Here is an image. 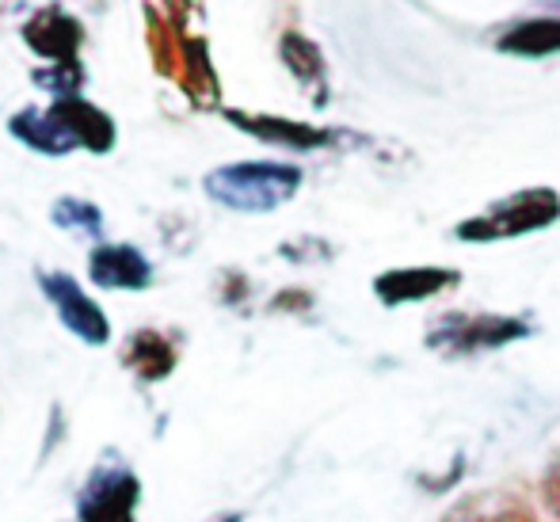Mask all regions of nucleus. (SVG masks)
<instances>
[{"label": "nucleus", "instance_id": "0eeeda50", "mask_svg": "<svg viewBox=\"0 0 560 522\" xmlns=\"http://www.w3.org/2000/svg\"><path fill=\"white\" fill-rule=\"evenodd\" d=\"M89 279L100 290H149L153 259L133 244H96L89 256Z\"/></svg>", "mask_w": 560, "mask_h": 522}, {"label": "nucleus", "instance_id": "9d476101", "mask_svg": "<svg viewBox=\"0 0 560 522\" xmlns=\"http://www.w3.org/2000/svg\"><path fill=\"white\" fill-rule=\"evenodd\" d=\"M225 118L233 126H241L244 134L259 141H275V146L287 149H325L332 146V130L325 126H310V123H294V118H279V115H244V111H225Z\"/></svg>", "mask_w": 560, "mask_h": 522}, {"label": "nucleus", "instance_id": "f03ea898", "mask_svg": "<svg viewBox=\"0 0 560 522\" xmlns=\"http://www.w3.org/2000/svg\"><path fill=\"white\" fill-rule=\"evenodd\" d=\"M557 218H560V195L549 192V187H530V192L508 195V199H500L485 213L462 221V225L454 229V236L472 241V244L508 241V236L538 233V229L553 225Z\"/></svg>", "mask_w": 560, "mask_h": 522}, {"label": "nucleus", "instance_id": "dca6fc26", "mask_svg": "<svg viewBox=\"0 0 560 522\" xmlns=\"http://www.w3.org/2000/svg\"><path fill=\"white\" fill-rule=\"evenodd\" d=\"M50 221L66 233H81L89 241H104V210L81 195H61L50 207Z\"/></svg>", "mask_w": 560, "mask_h": 522}, {"label": "nucleus", "instance_id": "ddd939ff", "mask_svg": "<svg viewBox=\"0 0 560 522\" xmlns=\"http://www.w3.org/2000/svg\"><path fill=\"white\" fill-rule=\"evenodd\" d=\"M179 89L191 96L195 107H218V77H214V66H210V46L207 38H195L187 35L184 38V50H179V66H176V77Z\"/></svg>", "mask_w": 560, "mask_h": 522}, {"label": "nucleus", "instance_id": "20e7f679", "mask_svg": "<svg viewBox=\"0 0 560 522\" xmlns=\"http://www.w3.org/2000/svg\"><path fill=\"white\" fill-rule=\"evenodd\" d=\"M530 336V321L523 316H492V313H446L431 324L428 347L446 359H462V355H480L508 347L515 339Z\"/></svg>", "mask_w": 560, "mask_h": 522}, {"label": "nucleus", "instance_id": "9b49d317", "mask_svg": "<svg viewBox=\"0 0 560 522\" xmlns=\"http://www.w3.org/2000/svg\"><path fill=\"white\" fill-rule=\"evenodd\" d=\"M8 134L20 141L23 149L38 156H69L77 149V141L69 138V130L50 115V111L38 107H23L8 118Z\"/></svg>", "mask_w": 560, "mask_h": 522}, {"label": "nucleus", "instance_id": "4468645a", "mask_svg": "<svg viewBox=\"0 0 560 522\" xmlns=\"http://www.w3.org/2000/svg\"><path fill=\"white\" fill-rule=\"evenodd\" d=\"M282 66L298 77L310 92H317V104H328V77H325V58H320V46L310 43L298 31H287L279 43Z\"/></svg>", "mask_w": 560, "mask_h": 522}, {"label": "nucleus", "instance_id": "f257e3e1", "mask_svg": "<svg viewBox=\"0 0 560 522\" xmlns=\"http://www.w3.org/2000/svg\"><path fill=\"white\" fill-rule=\"evenodd\" d=\"M302 187V169L287 161H236L207 172L202 192L225 210L271 213L290 202Z\"/></svg>", "mask_w": 560, "mask_h": 522}, {"label": "nucleus", "instance_id": "39448f33", "mask_svg": "<svg viewBox=\"0 0 560 522\" xmlns=\"http://www.w3.org/2000/svg\"><path fill=\"white\" fill-rule=\"evenodd\" d=\"M38 290L46 294L50 310L58 313V321L66 324V332H73L81 344L89 347H104L112 344V321L107 313L84 294V287L66 271H38L35 275Z\"/></svg>", "mask_w": 560, "mask_h": 522}, {"label": "nucleus", "instance_id": "6e6552de", "mask_svg": "<svg viewBox=\"0 0 560 522\" xmlns=\"http://www.w3.org/2000/svg\"><path fill=\"white\" fill-rule=\"evenodd\" d=\"M54 118H58L61 126L69 130V138L77 141V149H89V153H96V156H104V153H112L115 149V141H118V126H115V118L107 115V111H100L96 104H89L84 96H77V100H54L50 107Z\"/></svg>", "mask_w": 560, "mask_h": 522}, {"label": "nucleus", "instance_id": "1a4fd4ad", "mask_svg": "<svg viewBox=\"0 0 560 522\" xmlns=\"http://www.w3.org/2000/svg\"><path fill=\"white\" fill-rule=\"evenodd\" d=\"M462 275L450 267H397L374 279V294L382 298V305H405V302H423L435 298L443 290L457 287Z\"/></svg>", "mask_w": 560, "mask_h": 522}, {"label": "nucleus", "instance_id": "2eb2a0df", "mask_svg": "<svg viewBox=\"0 0 560 522\" xmlns=\"http://www.w3.org/2000/svg\"><path fill=\"white\" fill-rule=\"evenodd\" d=\"M503 54H518V58H546L560 50V20H530L515 23L508 35H500Z\"/></svg>", "mask_w": 560, "mask_h": 522}, {"label": "nucleus", "instance_id": "7ed1b4c3", "mask_svg": "<svg viewBox=\"0 0 560 522\" xmlns=\"http://www.w3.org/2000/svg\"><path fill=\"white\" fill-rule=\"evenodd\" d=\"M141 480L118 450H104L77 492V522H138Z\"/></svg>", "mask_w": 560, "mask_h": 522}, {"label": "nucleus", "instance_id": "f8f14e48", "mask_svg": "<svg viewBox=\"0 0 560 522\" xmlns=\"http://www.w3.org/2000/svg\"><path fill=\"white\" fill-rule=\"evenodd\" d=\"M122 362H126V370H133V374L141 378V382H164V378L176 370L179 347L172 344L164 332L141 328L122 344Z\"/></svg>", "mask_w": 560, "mask_h": 522}, {"label": "nucleus", "instance_id": "a211bd4d", "mask_svg": "<svg viewBox=\"0 0 560 522\" xmlns=\"http://www.w3.org/2000/svg\"><path fill=\"white\" fill-rule=\"evenodd\" d=\"M222 522H241V515H225Z\"/></svg>", "mask_w": 560, "mask_h": 522}, {"label": "nucleus", "instance_id": "423d86ee", "mask_svg": "<svg viewBox=\"0 0 560 522\" xmlns=\"http://www.w3.org/2000/svg\"><path fill=\"white\" fill-rule=\"evenodd\" d=\"M23 43L46 58V66H69V61H81V46H84V27L66 12L61 4H46L31 15L20 27Z\"/></svg>", "mask_w": 560, "mask_h": 522}, {"label": "nucleus", "instance_id": "f3484780", "mask_svg": "<svg viewBox=\"0 0 560 522\" xmlns=\"http://www.w3.org/2000/svg\"><path fill=\"white\" fill-rule=\"evenodd\" d=\"M31 81L43 92H50L54 100H77L84 81H89V73H84L81 61H69V66H38L35 73H31Z\"/></svg>", "mask_w": 560, "mask_h": 522}]
</instances>
